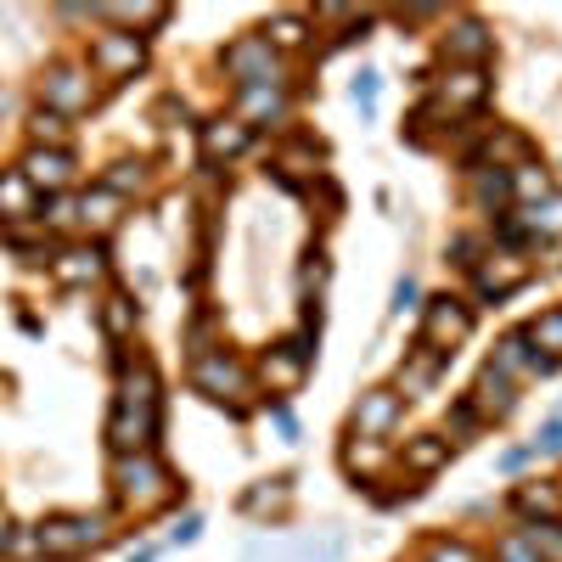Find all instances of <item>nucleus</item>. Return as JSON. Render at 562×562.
Segmentation results:
<instances>
[{"label": "nucleus", "mask_w": 562, "mask_h": 562, "mask_svg": "<svg viewBox=\"0 0 562 562\" xmlns=\"http://www.w3.org/2000/svg\"><path fill=\"white\" fill-rule=\"evenodd\" d=\"M113 495H119V506H130V512H147V506H158V501L175 495V479L153 461V450L119 456V467H113Z\"/></svg>", "instance_id": "obj_1"}, {"label": "nucleus", "mask_w": 562, "mask_h": 562, "mask_svg": "<svg viewBox=\"0 0 562 562\" xmlns=\"http://www.w3.org/2000/svg\"><path fill=\"white\" fill-rule=\"evenodd\" d=\"M192 383H198V394H209V400H220V405L231 400V411H243V400L254 394L248 366H243L237 355H225V349H203V355H198Z\"/></svg>", "instance_id": "obj_2"}, {"label": "nucleus", "mask_w": 562, "mask_h": 562, "mask_svg": "<svg viewBox=\"0 0 562 562\" xmlns=\"http://www.w3.org/2000/svg\"><path fill=\"white\" fill-rule=\"evenodd\" d=\"M225 74L237 79V90H248V85H288L281 79V57H276V45L265 40V34H243V40H231L225 45Z\"/></svg>", "instance_id": "obj_3"}, {"label": "nucleus", "mask_w": 562, "mask_h": 562, "mask_svg": "<svg viewBox=\"0 0 562 562\" xmlns=\"http://www.w3.org/2000/svg\"><path fill=\"white\" fill-rule=\"evenodd\" d=\"M102 540H108V524L90 518V512H74V518H45L40 535H34V546L45 557H79V551L102 546Z\"/></svg>", "instance_id": "obj_4"}, {"label": "nucleus", "mask_w": 562, "mask_h": 562, "mask_svg": "<svg viewBox=\"0 0 562 562\" xmlns=\"http://www.w3.org/2000/svg\"><path fill=\"white\" fill-rule=\"evenodd\" d=\"M467 333H473V310H467L461 299L439 293V299H428V304H422V344H428V349L450 355V349H456Z\"/></svg>", "instance_id": "obj_5"}, {"label": "nucleus", "mask_w": 562, "mask_h": 562, "mask_svg": "<svg viewBox=\"0 0 562 562\" xmlns=\"http://www.w3.org/2000/svg\"><path fill=\"white\" fill-rule=\"evenodd\" d=\"M140 63H147V45H140V34H130V29H113V34H97V40H90V74H102V79H130Z\"/></svg>", "instance_id": "obj_6"}, {"label": "nucleus", "mask_w": 562, "mask_h": 562, "mask_svg": "<svg viewBox=\"0 0 562 562\" xmlns=\"http://www.w3.org/2000/svg\"><path fill=\"white\" fill-rule=\"evenodd\" d=\"M40 97H45V113H57V119L85 113L90 97H97V90H90V68H79V63H57L52 74H45Z\"/></svg>", "instance_id": "obj_7"}, {"label": "nucleus", "mask_w": 562, "mask_h": 562, "mask_svg": "<svg viewBox=\"0 0 562 562\" xmlns=\"http://www.w3.org/2000/svg\"><path fill=\"white\" fill-rule=\"evenodd\" d=\"M74 153L68 147H29V158L18 164V175L34 186V192H52V198H63V186L74 180Z\"/></svg>", "instance_id": "obj_8"}, {"label": "nucleus", "mask_w": 562, "mask_h": 562, "mask_svg": "<svg viewBox=\"0 0 562 562\" xmlns=\"http://www.w3.org/2000/svg\"><path fill=\"white\" fill-rule=\"evenodd\" d=\"M400 411H405V400L394 389H371V394H360V405L349 416V434L355 439H383L394 422H400Z\"/></svg>", "instance_id": "obj_9"}, {"label": "nucleus", "mask_w": 562, "mask_h": 562, "mask_svg": "<svg viewBox=\"0 0 562 562\" xmlns=\"http://www.w3.org/2000/svg\"><path fill=\"white\" fill-rule=\"evenodd\" d=\"M490 52H495V40H490V29H484L479 18L450 23V34H445V63H456V68H484Z\"/></svg>", "instance_id": "obj_10"}, {"label": "nucleus", "mask_w": 562, "mask_h": 562, "mask_svg": "<svg viewBox=\"0 0 562 562\" xmlns=\"http://www.w3.org/2000/svg\"><path fill=\"white\" fill-rule=\"evenodd\" d=\"M524 281H529V265H524L518 254H490V259H479V270H473L479 299H506V293H518Z\"/></svg>", "instance_id": "obj_11"}, {"label": "nucleus", "mask_w": 562, "mask_h": 562, "mask_svg": "<svg viewBox=\"0 0 562 562\" xmlns=\"http://www.w3.org/2000/svg\"><path fill=\"white\" fill-rule=\"evenodd\" d=\"M265 383L276 389V394H288V389H299L304 383V371H310V338H288V344H276L270 355H265Z\"/></svg>", "instance_id": "obj_12"}, {"label": "nucleus", "mask_w": 562, "mask_h": 562, "mask_svg": "<svg viewBox=\"0 0 562 562\" xmlns=\"http://www.w3.org/2000/svg\"><path fill=\"white\" fill-rule=\"evenodd\" d=\"M119 405L124 411H140V416H158V371H153V360H124Z\"/></svg>", "instance_id": "obj_13"}, {"label": "nucleus", "mask_w": 562, "mask_h": 562, "mask_svg": "<svg viewBox=\"0 0 562 562\" xmlns=\"http://www.w3.org/2000/svg\"><path fill=\"white\" fill-rule=\"evenodd\" d=\"M153 439H158V416H140V411H113V422H108V445L119 450V456H140V450H153Z\"/></svg>", "instance_id": "obj_14"}, {"label": "nucleus", "mask_w": 562, "mask_h": 562, "mask_svg": "<svg viewBox=\"0 0 562 562\" xmlns=\"http://www.w3.org/2000/svg\"><path fill=\"white\" fill-rule=\"evenodd\" d=\"M248 140H254V124L248 119H209L203 124V158H237L248 153Z\"/></svg>", "instance_id": "obj_15"}, {"label": "nucleus", "mask_w": 562, "mask_h": 562, "mask_svg": "<svg viewBox=\"0 0 562 562\" xmlns=\"http://www.w3.org/2000/svg\"><path fill=\"white\" fill-rule=\"evenodd\" d=\"M557 360L551 355H540V349H529V338L524 333H512V338H501V349H495V371L501 378H518V371H529V378H546Z\"/></svg>", "instance_id": "obj_16"}, {"label": "nucleus", "mask_w": 562, "mask_h": 562, "mask_svg": "<svg viewBox=\"0 0 562 562\" xmlns=\"http://www.w3.org/2000/svg\"><path fill=\"white\" fill-rule=\"evenodd\" d=\"M490 97V79H484V68H450L445 79H439V102L450 108V113H461V108H479Z\"/></svg>", "instance_id": "obj_17"}, {"label": "nucleus", "mask_w": 562, "mask_h": 562, "mask_svg": "<svg viewBox=\"0 0 562 562\" xmlns=\"http://www.w3.org/2000/svg\"><path fill=\"white\" fill-rule=\"evenodd\" d=\"M52 270H57V281H68V288H85V281H102L108 254L102 248H63L52 259Z\"/></svg>", "instance_id": "obj_18"}, {"label": "nucleus", "mask_w": 562, "mask_h": 562, "mask_svg": "<svg viewBox=\"0 0 562 562\" xmlns=\"http://www.w3.org/2000/svg\"><path fill=\"white\" fill-rule=\"evenodd\" d=\"M512 405H518V394H512V378H501V371L490 366L479 389H473V411L479 416H512Z\"/></svg>", "instance_id": "obj_19"}, {"label": "nucleus", "mask_w": 562, "mask_h": 562, "mask_svg": "<svg viewBox=\"0 0 562 562\" xmlns=\"http://www.w3.org/2000/svg\"><path fill=\"white\" fill-rule=\"evenodd\" d=\"M276 175L288 180V186H304V180H315V175H321V147H315V140H299V147L276 153Z\"/></svg>", "instance_id": "obj_20"}, {"label": "nucleus", "mask_w": 562, "mask_h": 562, "mask_svg": "<svg viewBox=\"0 0 562 562\" xmlns=\"http://www.w3.org/2000/svg\"><path fill=\"white\" fill-rule=\"evenodd\" d=\"M439 366H445V355H439V349L416 344L411 366H400V389H405V394H428V389H434V378H439Z\"/></svg>", "instance_id": "obj_21"}, {"label": "nucleus", "mask_w": 562, "mask_h": 562, "mask_svg": "<svg viewBox=\"0 0 562 562\" xmlns=\"http://www.w3.org/2000/svg\"><path fill=\"white\" fill-rule=\"evenodd\" d=\"M119 209H124V198H113L108 186H97V192L79 198V225L85 231H113L119 225Z\"/></svg>", "instance_id": "obj_22"}, {"label": "nucleus", "mask_w": 562, "mask_h": 562, "mask_svg": "<svg viewBox=\"0 0 562 562\" xmlns=\"http://www.w3.org/2000/svg\"><path fill=\"white\" fill-rule=\"evenodd\" d=\"M445 461H450V439H439V434L405 439V467H411V473H439Z\"/></svg>", "instance_id": "obj_23"}, {"label": "nucleus", "mask_w": 562, "mask_h": 562, "mask_svg": "<svg viewBox=\"0 0 562 562\" xmlns=\"http://www.w3.org/2000/svg\"><path fill=\"white\" fill-rule=\"evenodd\" d=\"M237 102L248 119H281L288 113V85H248V90H237Z\"/></svg>", "instance_id": "obj_24"}, {"label": "nucleus", "mask_w": 562, "mask_h": 562, "mask_svg": "<svg viewBox=\"0 0 562 562\" xmlns=\"http://www.w3.org/2000/svg\"><path fill=\"white\" fill-rule=\"evenodd\" d=\"M473 203L501 214L512 203V169H473Z\"/></svg>", "instance_id": "obj_25"}, {"label": "nucleus", "mask_w": 562, "mask_h": 562, "mask_svg": "<svg viewBox=\"0 0 562 562\" xmlns=\"http://www.w3.org/2000/svg\"><path fill=\"white\" fill-rule=\"evenodd\" d=\"M34 214V186L12 169V175H0V220H29Z\"/></svg>", "instance_id": "obj_26"}, {"label": "nucleus", "mask_w": 562, "mask_h": 562, "mask_svg": "<svg viewBox=\"0 0 562 562\" xmlns=\"http://www.w3.org/2000/svg\"><path fill=\"white\" fill-rule=\"evenodd\" d=\"M524 231L540 243V237H562V198H540V203H529L524 214Z\"/></svg>", "instance_id": "obj_27"}, {"label": "nucleus", "mask_w": 562, "mask_h": 562, "mask_svg": "<svg viewBox=\"0 0 562 562\" xmlns=\"http://www.w3.org/2000/svg\"><path fill=\"white\" fill-rule=\"evenodd\" d=\"M512 198H529V203L551 198V175L540 164H518V169H512Z\"/></svg>", "instance_id": "obj_28"}, {"label": "nucleus", "mask_w": 562, "mask_h": 562, "mask_svg": "<svg viewBox=\"0 0 562 562\" xmlns=\"http://www.w3.org/2000/svg\"><path fill=\"white\" fill-rule=\"evenodd\" d=\"M524 338H529V349H551V360H557L562 355V310H546Z\"/></svg>", "instance_id": "obj_29"}, {"label": "nucleus", "mask_w": 562, "mask_h": 562, "mask_svg": "<svg viewBox=\"0 0 562 562\" xmlns=\"http://www.w3.org/2000/svg\"><path fill=\"white\" fill-rule=\"evenodd\" d=\"M557 506H562V495H557L551 484H524V490H518V512H529V518L540 512V518L551 524V518H557Z\"/></svg>", "instance_id": "obj_30"}, {"label": "nucleus", "mask_w": 562, "mask_h": 562, "mask_svg": "<svg viewBox=\"0 0 562 562\" xmlns=\"http://www.w3.org/2000/svg\"><path fill=\"white\" fill-rule=\"evenodd\" d=\"M344 467H349V473H378V467H383V439H355L344 450Z\"/></svg>", "instance_id": "obj_31"}, {"label": "nucleus", "mask_w": 562, "mask_h": 562, "mask_svg": "<svg viewBox=\"0 0 562 562\" xmlns=\"http://www.w3.org/2000/svg\"><path fill=\"white\" fill-rule=\"evenodd\" d=\"M524 535H529V546L540 551V562H562V524H557V518H551V524H529Z\"/></svg>", "instance_id": "obj_32"}, {"label": "nucleus", "mask_w": 562, "mask_h": 562, "mask_svg": "<svg viewBox=\"0 0 562 562\" xmlns=\"http://www.w3.org/2000/svg\"><path fill=\"white\" fill-rule=\"evenodd\" d=\"M102 186H108L113 198H124V192H140V186H147V169H140V164H130V158H124V164H113V169L102 175Z\"/></svg>", "instance_id": "obj_33"}, {"label": "nucleus", "mask_w": 562, "mask_h": 562, "mask_svg": "<svg viewBox=\"0 0 562 562\" xmlns=\"http://www.w3.org/2000/svg\"><path fill=\"white\" fill-rule=\"evenodd\" d=\"M304 34H310V29H304L299 18H276V23L265 29V40L276 45V57H281V52H299V45H304Z\"/></svg>", "instance_id": "obj_34"}, {"label": "nucleus", "mask_w": 562, "mask_h": 562, "mask_svg": "<svg viewBox=\"0 0 562 562\" xmlns=\"http://www.w3.org/2000/svg\"><path fill=\"white\" fill-rule=\"evenodd\" d=\"M102 326H108V333H113V338H124V333H130V326H135V304H130L124 293H113V299L102 304Z\"/></svg>", "instance_id": "obj_35"}, {"label": "nucleus", "mask_w": 562, "mask_h": 562, "mask_svg": "<svg viewBox=\"0 0 562 562\" xmlns=\"http://www.w3.org/2000/svg\"><path fill=\"white\" fill-rule=\"evenodd\" d=\"M29 130H34V147H63V135H68V119H57V113H45V108H40Z\"/></svg>", "instance_id": "obj_36"}, {"label": "nucleus", "mask_w": 562, "mask_h": 562, "mask_svg": "<svg viewBox=\"0 0 562 562\" xmlns=\"http://www.w3.org/2000/svg\"><path fill=\"white\" fill-rule=\"evenodd\" d=\"M108 18H119L130 29H158L169 18V7H108Z\"/></svg>", "instance_id": "obj_37"}, {"label": "nucleus", "mask_w": 562, "mask_h": 562, "mask_svg": "<svg viewBox=\"0 0 562 562\" xmlns=\"http://www.w3.org/2000/svg\"><path fill=\"white\" fill-rule=\"evenodd\" d=\"M479 422H484V416L473 411V400H456L450 416H445V428H450L456 439H473V434H479Z\"/></svg>", "instance_id": "obj_38"}, {"label": "nucleus", "mask_w": 562, "mask_h": 562, "mask_svg": "<svg viewBox=\"0 0 562 562\" xmlns=\"http://www.w3.org/2000/svg\"><path fill=\"white\" fill-rule=\"evenodd\" d=\"M495 562H540V551L529 546V535L518 529V535H506L501 546H495Z\"/></svg>", "instance_id": "obj_39"}, {"label": "nucleus", "mask_w": 562, "mask_h": 562, "mask_svg": "<svg viewBox=\"0 0 562 562\" xmlns=\"http://www.w3.org/2000/svg\"><path fill=\"white\" fill-rule=\"evenodd\" d=\"M428 562H479V551L467 540H434L428 546Z\"/></svg>", "instance_id": "obj_40"}, {"label": "nucleus", "mask_w": 562, "mask_h": 562, "mask_svg": "<svg viewBox=\"0 0 562 562\" xmlns=\"http://www.w3.org/2000/svg\"><path fill=\"white\" fill-rule=\"evenodd\" d=\"M248 512H281L288 506V484H270V490H248V501H243Z\"/></svg>", "instance_id": "obj_41"}, {"label": "nucleus", "mask_w": 562, "mask_h": 562, "mask_svg": "<svg viewBox=\"0 0 562 562\" xmlns=\"http://www.w3.org/2000/svg\"><path fill=\"white\" fill-rule=\"evenodd\" d=\"M450 254H456V265H461V270H479L484 243H479V237H456V243H450Z\"/></svg>", "instance_id": "obj_42"}, {"label": "nucleus", "mask_w": 562, "mask_h": 562, "mask_svg": "<svg viewBox=\"0 0 562 562\" xmlns=\"http://www.w3.org/2000/svg\"><path fill=\"white\" fill-rule=\"evenodd\" d=\"M321 281H326V254L310 248V265H304V293H321Z\"/></svg>", "instance_id": "obj_43"}, {"label": "nucleus", "mask_w": 562, "mask_h": 562, "mask_svg": "<svg viewBox=\"0 0 562 562\" xmlns=\"http://www.w3.org/2000/svg\"><path fill=\"white\" fill-rule=\"evenodd\" d=\"M45 225H79V203H74V198H52V214H45Z\"/></svg>", "instance_id": "obj_44"}, {"label": "nucleus", "mask_w": 562, "mask_h": 562, "mask_svg": "<svg viewBox=\"0 0 562 562\" xmlns=\"http://www.w3.org/2000/svg\"><path fill=\"white\" fill-rule=\"evenodd\" d=\"M355 102H360V108H371V102H378V74H371V68L355 79Z\"/></svg>", "instance_id": "obj_45"}, {"label": "nucleus", "mask_w": 562, "mask_h": 562, "mask_svg": "<svg viewBox=\"0 0 562 562\" xmlns=\"http://www.w3.org/2000/svg\"><path fill=\"white\" fill-rule=\"evenodd\" d=\"M529 450H546V456H562V422H551V428L529 445Z\"/></svg>", "instance_id": "obj_46"}, {"label": "nucleus", "mask_w": 562, "mask_h": 562, "mask_svg": "<svg viewBox=\"0 0 562 562\" xmlns=\"http://www.w3.org/2000/svg\"><path fill=\"white\" fill-rule=\"evenodd\" d=\"M411 304H416V281L405 276V281H400V288H394V310H411Z\"/></svg>", "instance_id": "obj_47"}, {"label": "nucleus", "mask_w": 562, "mask_h": 562, "mask_svg": "<svg viewBox=\"0 0 562 562\" xmlns=\"http://www.w3.org/2000/svg\"><path fill=\"white\" fill-rule=\"evenodd\" d=\"M198 529H203L198 518H180V524H175V540H198Z\"/></svg>", "instance_id": "obj_48"}, {"label": "nucleus", "mask_w": 562, "mask_h": 562, "mask_svg": "<svg viewBox=\"0 0 562 562\" xmlns=\"http://www.w3.org/2000/svg\"><path fill=\"white\" fill-rule=\"evenodd\" d=\"M529 456H535V450H506V456H501V467H506V473H512V467H524Z\"/></svg>", "instance_id": "obj_49"}, {"label": "nucleus", "mask_w": 562, "mask_h": 562, "mask_svg": "<svg viewBox=\"0 0 562 562\" xmlns=\"http://www.w3.org/2000/svg\"><path fill=\"white\" fill-rule=\"evenodd\" d=\"M12 546V529H7V512H0V551H7Z\"/></svg>", "instance_id": "obj_50"}]
</instances>
